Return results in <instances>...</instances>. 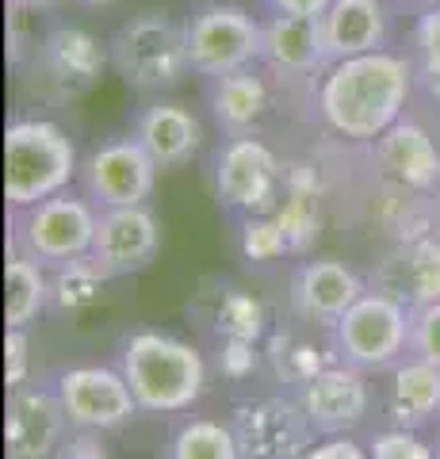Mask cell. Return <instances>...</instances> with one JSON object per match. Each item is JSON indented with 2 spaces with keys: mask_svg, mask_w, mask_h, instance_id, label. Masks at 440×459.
I'll return each mask as SVG.
<instances>
[{
  "mask_svg": "<svg viewBox=\"0 0 440 459\" xmlns=\"http://www.w3.org/2000/svg\"><path fill=\"white\" fill-rule=\"evenodd\" d=\"M414 81V62L394 50L330 62L318 77V115L341 138L375 142L402 119Z\"/></svg>",
  "mask_w": 440,
  "mask_h": 459,
  "instance_id": "1",
  "label": "cell"
},
{
  "mask_svg": "<svg viewBox=\"0 0 440 459\" xmlns=\"http://www.w3.org/2000/svg\"><path fill=\"white\" fill-rule=\"evenodd\" d=\"M119 371L138 410L150 413H177L188 410L207 386V364L200 349L168 333L142 329L119 344Z\"/></svg>",
  "mask_w": 440,
  "mask_h": 459,
  "instance_id": "2",
  "label": "cell"
},
{
  "mask_svg": "<svg viewBox=\"0 0 440 459\" xmlns=\"http://www.w3.org/2000/svg\"><path fill=\"white\" fill-rule=\"evenodd\" d=\"M81 177L77 146L50 119H16L4 131V199L12 211L35 207Z\"/></svg>",
  "mask_w": 440,
  "mask_h": 459,
  "instance_id": "3",
  "label": "cell"
},
{
  "mask_svg": "<svg viewBox=\"0 0 440 459\" xmlns=\"http://www.w3.org/2000/svg\"><path fill=\"white\" fill-rule=\"evenodd\" d=\"M116 74L138 92H165L192 74L184 23L168 12H138L108 42Z\"/></svg>",
  "mask_w": 440,
  "mask_h": 459,
  "instance_id": "4",
  "label": "cell"
},
{
  "mask_svg": "<svg viewBox=\"0 0 440 459\" xmlns=\"http://www.w3.org/2000/svg\"><path fill=\"white\" fill-rule=\"evenodd\" d=\"M96 219H100V207L89 195L65 188L35 207L16 211V219H12V253L27 256L42 268L77 261L92 249Z\"/></svg>",
  "mask_w": 440,
  "mask_h": 459,
  "instance_id": "5",
  "label": "cell"
},
{
  "mask_svg": "<svg viewBox=\"0 0 440 459\" xmlns=\"http://www.w3.org/2000/svg\"><path fill=\"white\" fill-rule=\"evenodd\" d=\"M330 333H333L330 344H333L337 364H349L357 371H383V368H394L406 356L410 310L372 287V291H364L357 303L341 314Z\"/></svg>",
  "mask_w": 440,
  "mask_h": 459,
  "instance_id": "6",
  "label": "cell"
},
{
  "mask_svg": "<svg viewBox=\"0 0 440 459\" xmlns=\"http://www.w3.org/2000/svg\"><path fill=\"white\" fill-rule=\"evenodd\" d=\"M184 42H188L192 74L207 81L230 77L237 69H253L261 62V23L241 4L211 0V4L188 12Z\"/></svg>",
  "mask_w": 440,
  "mask_h": 459,
  "instance_id": "7",
  "label": "cell"
},
{
  "mask_svg": "<svg viewBox=\"0 0 440 459\" xmlns=\"http://www.w3.org/2000/svg\"><path fill=\"white\" fill-rule=\"evenodd\" d=\"M81 192L100 211L108 207H134L146 204L158 180V161L146 153V146L131 138H116L96 146L81 161Z\"/></svg>",
  "mask_w": 440,
  "mask_h": 459,
  "instance_id": "8",
  "label": "cell"
},
{
  "mask_svg": "<svg viewBox=\"0 0 440 459\" xmlns=\"http://www.w3.org/2000/svg\"><path fill=\"white\" fill-rule=\"evenodd\" d=\"M230 429L237 437L241 459H303L315 440L299 398H257L234 406Z\"/></svg>",
  "mask_w": 440,
  "mask_h": 459,
  "instance_id": "9",
  "label": "cell"
},
{
  "mask_svg": "<svg viewBox=\"0 0 440 459\" xmlns=\"http://www.w3.org/2000/svg\"><path fill=\"white\" fill-rule=\"evenodd\" d=\"M283 188L280 157L257 134L230 138L215 153V195L222 207L261 214Z\"/></svg>",
  "mask_w": 440,
  "mask_h": 459,
  "instance_id": "10",
  "label": "cell"
},
{
  "mask_svg": "<svg viewBox=\"0 0 440 459\" xmlns=\"http://www.w3.org/2000/svg\"><path fill=\"white\" fill-rule=\"evenodd\" d=\"M111 62V50L96 35H89L84 27H54L42 35L35 47V74L39 84L54 100H77L92 89L100 74Z\"/></svg>",
  "mask_w": 440,
  "mask_h": 459,
  "instance_id": "11",
  "label": "cell"
},
{
  "mask_svg": "<svg viewBox=\"0 0 440 459\" xmlns=\"http://www.w3.org/2000/svg\"><path fill=\"white\" fill-rule=\"evenodd\" d=\"M158 249H161L158 219H153V211L146 204H134V207L100 211L89 256L104 272V280H119V276H134V272L150 268Z\"/></svg>",
  "mask_w": 440,
  "mask_h": 459,
  "instance_id": "12",
  "label": "cell"
},
{
  "mask_svg": "<svg viewBox=\"0 0 440 459\" xmlns=\"http://www.w3.org/2000/svg\"><path fill=\"white\" fill-rule=\"evenodd\" d=\"M65 418L73 429H92V433H108L134 418L138 402L126 386L119 368H69L54 383Z\"/></svg>",
  "mask_w": 440,
  "mask_h": 459,
  "instance_id": "13",
  "label": "cell"
},
{
  "mask_svg": "<svg viewBox=\"0 0 440 459\" xmlns=\"http://www.w3.org/2000/svg\"><path fill=\"white\" fill-rule=\"evenodd\" d=\"M65 425L69 418L58 391L39 383H23L16 391H8V418H4L8 459H50L58 452Z\"/></svg>",
  "mask_w": 440,
  "mask_h": 459,
  "instance_id": "14",
  "label": "cell"
},
{
  "mask_svg": "<svg viewBox=\"0 0 440 459\" xmlns=\"http://www.w3.org/2000/svg\"><path fill=\"white\" fill-rule=\"evenodd\" d=\"M367 402H372L367 383L360 371L349 364H325L318 376H310L299 386V406L318 437L352 433V429L364 421Z\"/></svg>",
  "mask_w": 440,
  "mask_h": 459,
  "instance_id": "15",
  "label": "cell"
},
{
  "mask_svg": "<svg viewBox=\"0 0 440 459\" xmlns=\"http://www.w3.org/2000/svg\"><path fill=\"white\" fill-rule=\"evenodd\" d=\"M372 287L391 295L406 310H421L440 303V238L414 234L402 246H394L375 264Z\"/></svg>",
  "mask_w": 440,
  "mask_h": 459,
  "instance_id": "16",
  "label": "cell"
},
{
  "mask_svg": "<svg viewBox=\"0 0 440 459\" xmlns=\"http://www.w3.org/2000/svg\"><path fill=\"white\" fill-rule=\"evenodd\" d=\"M375 161L383 177L402 192L425 195L440 188V150L433 134L414 119H399L375 138Z\"/></svg>",
  "mask_w": 440,
  "mask_h": 459,
  "instance_id": "17",
  "label": "cell"
},
{
  "mask_svg": "<svg viewBox=\"0 0 440 459\" xmlns=\"http://www.w3.org/2000/svg\"><path fill=\"white\" fill-rule=\"evenodd\" d=\"M364 295V280L341 261H306L291 276V310L310 325L333 329L337 318Z\"/></svg>",
  "mask_w": 440,
  "mask_h": 459,
  "instance_id": "18",
  "label": "cell"
},
{
  "mask_svg": "<svg viewBox=\"0 0 440 459\" xmlns=\"http://www.w3.org/2000/svg\"><path fill=\"white\" fill-rule=\"evenodd\" d=\"M261 62L280 77H315L330 65L322 39V16L272 12L261 23Z\"/></svg>",
  "mask_w": 440,
  "mask_h": 459,
  "instance_id": "19",
  "label": "cell"
},
{
  "mask_svg": "<svg viewBox=\"0 0 440 459\" xmlns=\"http://www.w3.org/2000/svg\"><path fill=\"white\" fill-rule=\"evenodd\" d=\"M387 4L383 0H330L322 12V39L330 62L360 57L387 47Z\"/></svg>",
  "mask_w": 440,
  "mask_h": 459,
  "instance_id": "20",
  "label": "cell"
},
{
  "mask_svg": "<svg viewBox=\"0 0 440 459\" xmlns=\"http://www.w3.org/2000/svg\"><path fill=\"white\" fill-rule=\"evenodd\" d=\"M134 138L146 146V153L158 161V169H177L200 153L203 131H200V119L188 108L158 100V104H150L138 115Z\"/></svg>",
  "mask_w": 440,
  "mask_h": 459,
  "instance_id": "21",
  "label": "cell"
},
{
  "mask_svg": "<svg viewBox=\"0 0 440 459\" xmlns=\"http://www.w3.org/2000/svg\"><path fill=\"white\" fill-rule=\"evenodd\" d=\"M207 104L222 131L230 138H241V134H257L261 119L272 108V92H268V81L257 69H237L230 77L211 81Z\"/></svg>",
  "mask_w": 440,
  "mask_h": 459,
  "instance_id": "22",
  "label": "cell"
},
{
  "mask_svg": "<svg viewBox=\"0 0 440 459\" xmlns=\"http://www.w3.org/2000/svg\"><path fill=\"white\" fill-rule=\"evenodd\" d=\"M391 418L399 429H425L440 418V368L418 356L394 364Z\"/></svg>",
  "mask_w": 440,
  "mask_h": 459,
  "instance_id": "23",
  "label": "cell"
},
{
  "mask_svg": "<svg viewBox=\"0 0 440 459\" xmlns=\"http://www.w3.org/2000/svg\"><path fill=\"white\" fill-rule=\"evenodd\" d=\"M272 214L283 238H288V253H303L315 246L322 230V199H318L315 169L295 165L291 172H283V204Z\"/></svg>",
  "mask_w": 440,
  "mask_h": 459,
  "instance_id": "24",
  "label": "cell"
},
{
  "mask_svg": "<svg viewBox=\"0 0 440 459\" xmlns=\"http://www.w3.org/2000/svg\"><path fill=\"white\" fill-rule=\"evenodd\" d=\"M50 303V280L42 276V264L16 256L4 264V322L8 329H27Z\"/></svg>",
  "mask_w": 440,
  "mask_h": 459,
  "instance_id": "25",
  "label": "cell"
},
{
  "mask_svg": "<svg viewBox=\"0 0 440 459\" xmlns=\"http://www.w3.org/2000/svg\"><path fill=\"white\" fill-rule=\"evenodd\" d=\"M104 272L92 264V256L84 253L77 256V261H65L54 268V280H50V310H58V314H73V310H84V307H92L96 299H100L104 291Z\"/></svg>",
  "mask_w": 440,
  "mask_h": 459,
  "instance_id": "26",
  "label": "cell"
},
{
  "mask_svg": "<svg viewBox=\"0 0 440 459\" xmlns=\"http://www.w3.org/2000/svg\"><path fill=\"white\" fill-rule=\"evenodd\" d=\"M165 459H241V452L230 425L195 418L173 433Z\"/></svg>",
  "mask_w": 440,
  "mask_h": 459,
  "instance_id": "27",
  "label": "cell"
},
{
  "mask_svg": "<svg viewBox=\"0 0 440 459\" xmlns=\"http://www.w3.org/2000/svg\"><path fill=\"white\" fill-rule=\"evenodd\" d=\"M211 322L222 333V341H257L264 329V310L253 295L237 291V287L222 283L215 291V310H211Z\"/></svg>",
  "mask_w": 440,
  "mask_h": 459,
  "instance_id": "28",
  "label": "cell"
},
{
  "mask_svg": "<svg viewBox=\"0 0 440 459\" xmlns=\"http://www.w3.org/2000/svg\"><path fill=\"white\" fill-rule=\"evenodd\" d=\"M414 77L433 100H440V4L425 8L414 23Z\"/></svg>",
  "mask_w": 440,
  "mask_h": 459,
  "instance_id": "29",
  "label": "cell"
},
{
  "mask_svg": "<svg viewBox=\"0 0 440 459\" xmlns=\"http://www.w3.org/2000/svg\"><path fill=\"white\" fill-rule=\"evenodd\" d=\"M241 253L249 261H276V256L288 253V238L276 222V214H253L241 226Z\"/></svg>",
  "mask_w": 440,
  "mask_h": 459,
  "instance_id": "30",
  "label": "cell"
},
{
  "mask_svg": "<svg viewBox=\"0 0 440 459\" xmlns=\"http://www.w3.org/2000/svg\"><path fill=\"white\" fill-rule=\"evenodd\" d=\"M406 356H418V360H429L440 368V303L410 310V344Z\"/></svg>",
  "mask_w": 440,
  "mask_h": 459,
  "instance_id": "31",
  "label": "cell"
},
{
  "mask_svg": "<svg viewBox=\"0 0 440 459\" xmlns=\"http://www.w3.org/2000/svg\"><path fill=\"white\" fill-rule=\"evenodd\" d=\"M367 455L372 459H436V448H429L418 429H387V433H375L367 444Z\"/></svg>",
  "mask_w": 440,
  "mask_h": 459,
  "instance_id": "32",
  "label": "cell"
},
{
  "mask_svg": "<svg viewBox=\"0 0 440 459\" xmlns=\"http://www.w3.org/2000/svg\"><path fill=\"white\" fill-rule=\"evenodd\" d=\"M4 368H8V391H16L27 379V333L23 329H8L4 337Z\"/></svg>",
  "mask_w": 440,
  "mask_h": 459,
  "instance_id": "33",
  "label": "cell"
},
{
  "mask_svg": "<svg viewBox=\"0 0 440 459\" xmlns=\"http://www.w3.org/2000/svg\"><path fill=\"white\" fill-rule=\"evenodd\" d=\"M303 459H372V455L349 433H341V437H325L322 444H310V452Z\"/></svg>",
  "mask_w": 440,
  "mask_h": 459,
  "instance_id": "34",
  "label": "cell"
},
{
  "mask_svg": "<svg viewBox=\"0 0 440 459\" xmlns=\"http://www.w3.org/2000/svg\"><path fill=\"white\" fill-rule=\"evenodd\" d=\"M257 364V341H226V352H222V368L230 376H241Z\"/></svg>",
  "mask_w": 440,
  "mask_h": 459,
  "instance_id": "35",
  "label": "cell"
},
{
  "mask_svg": "<svg viewBox=\"0 0 440 459\" xmlns=\"http://www.w3.org/2000/svg\"><path fill=\"white\" fill-rule=\"evenodd\" d=\"M272 12H288V16H322L330 0H264Z\"/></svg>",
  "mask_w": 440,
  "mask_h": 459,
  "instance_id": "36",
  "label": "cell"
},
{
  "mask_svg": "<svg viewBox=\"0 0 440 459\" xmlns=\"http://www.w3.org/2000/svg\"><path fill=\"white\" fill-rule=\"evenodd\" d=\"M8 4H20V8H50V4H58V0H8Z\"/></svg>",
  "mask_w": 440,
  "mask_h": 459,
  "instance_id": "37",
  "label": "cell"
},
{
  "mask_svg": "<svg viewBox=\"0 0 440 459\" xmlns=\"http://www.w3.org/2000/svg\"><path fill=\"white\" fill-rule=\"evenodd\" d=\"M84 4H92V8H104V4H116V0H84Z\"/></svg>",
  "mask_w": 440,
  "mask_h": 459,
  "instance_id": "38",
  "label": "cell"
},
{
  "mask_svg": "<svg viewBox=\"0 0 440 459\" xmlns=\"http://www.w3.org/2000/svg\"><path fill=\"white\" fill-rule=\"evenodd\" d=\"M433 214H436V226H440V188H436V204H433Z\"/></svg>",
  "mask_w": 440,
  "mask_h": 459,
  "instance_id": "39",
  "label": "cell"
},
{
  "mask_svg": "<svg viewBox=\"0 0 440 459\" xmlns=\"http://www.w3.org/2000/svg\"><path fill=\"white\" fill-rule=\"evenodd\" d=\"M436 459H440V444H436Z\"/></svg>",
  "mask_w": 440,
  "mask_h": 459,
  "instance_id": "40",
  "label": "cell"
}]
</instances>
